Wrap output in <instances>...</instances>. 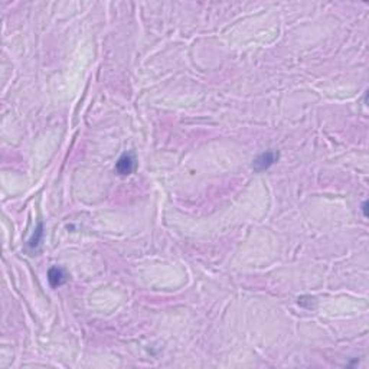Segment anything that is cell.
<instances>
[{
  "mask_svg": "<svg viewBox=\"0 0 369 369\" xmlns=\"http://www.w3.org/2000/svg\"><path fill=\"white\" fill-rule=\"evenodd\" d=\"M277 159H279V153L274 152V150H269V152H265V153L260 154V156L254 160L252 167L258 172L265 171V169H269L271 164L276 162Z\"/></svg>",
  "mask_w": 369,
  "mask_h": 369,
  "instance_id": "obj_1",
  "label": "cell"
},
{
  "mask_svg": "<svg viewBox=\"0 0 369 369\" xmlns=\"http://www.w3.org/2000/svg\"><path fill=\"white\" fill-rule=\"evenodd\" d=\"M136 167V159L135 154L133 153H124L120 159H118L117 164H116V171L120 173V175H130L133 173Z\"/></svg>",
  "mask_w": 369,
  "mask_h": 369,
  "instance_id": "obj_2",
  "label": "cell"
},
{
  "mask_svg": "<svg viewBox=\"0 0 369 369\" xmlns=\"http://www.w3.org/2000/svg\"><path fill=\"white\" fill-rule=\"evenodd\" d=\"M48 280H49V284L52 287H59V286H62V284L66 283L68 274L61 267H52L51 270L48 271Z\"/></svg>",
  "mask_w": 369,
  "mask_h": 369,
  "instance_id": "obj_3",
  "label": "cell"
},
{
  "mask_svg": "<svg viewBox=\"0 0 369 369\" xmlns=\"http://www.w3.org/2000/svg\"><path fill=\"white\" fill-rule=\"evenodd\" d=\"M42 235H44V225H42V222H39L38 228L35 229V232L32 235V238L27 241V247L32 248V250H36V247L42 241Z\"/></svg>",
  "mask_w": 369,
  "mask_h": 369,
  "instance_id": "obj_4",
  "label": "cell"
},
{
  "mask_svg": "<svg viewBox=\"0 0 369 369\" xmlns=\"http://www.w3.org/2000/svg\"><path fill=\"white\" fill-rule=\"evenodd\" d=\"M366 208H368V204H366V202H363V205H362V209H363V215H365V216H368V214H366Z\"/></svg>",
  "mask_w": 369,
  "mask_h": 369,
  "instance_id": "obj_5",
  "label": "cell"
}]
</instances>
